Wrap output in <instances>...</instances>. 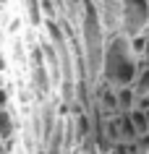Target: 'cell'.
<instances>
[{
  "label": "cell",
  "instance_id": "obj_7",
  "mask_svg": "<svg viewBox=\"0 0 149 154\" xmlns=\"http://www.w3.org/2000/svg\"><path fill=\"white\" fill-rule=\"evenodd\" d=\"M133 89H136V94H139V97L149 94V63H147V60H139V73H136Z\"/></svg>",
  "mask_w": 149,
  "mask_h": 154
},
{
  "label": "cell",
  "instance_id": "obj_6",
  "mask_svg": "<svg viewBox=\"0 0 149 154\" xmlns=\"http://www.w3.org/2000/svg\"><path fill=\"white\" fill-rule=\"evenodd\" d=\"M13 133H16V120H13L11 110H0V144L11 141Z\"/></svg>",
  "mask_w": 149,
  "mask_h": 154
},
{
  "label": "cell",
  "instance_id": "obj_3",
  "mask_svg": "<svg viewBox=\"0 0 149 154\" xmlns=\"http://www.w3.org/2000/svg\"><path fill=\"white\" fill-rule=\"evenodd\" d=\"M149 29V3L147 0H120V34L136 37Z\"/></svg>",
  "mask_w": 149,
  "mask_h": 154
},
{
  "label": "cell",
  "instance_id": "obj_9",
  "mask_svg": "<svg viewBox=\"0 0 149 154\" xmlns=\"http://www.w3.org/2000/svg\"><path fill=\"white\" fill-rule=\"evenodd\" d=\"M128 47H131V55L136 57V60H141V55H144V47H147V34L128 37Z\"/></svg>",
  "mask_w": 149,
  "mask_h": 154
},
{
  "label": "cell",
  "instance_id": "obj_8",
  "mask_svg": "<svg viewBox=\"0 0 149 154\" xmlns=\"http://www.w3.org/2000/svg\"><path fill=\"white\" fill-rule=\"evenodd\" d=\"M128 115V120H131L133 131H136V136H147L149 133V123H147V112H141V110H131V112H126Z\"/></svg>",
  "mask_w": 149,
  "mask_h": 154
},
{
  "label": "cell",
  "instance_id": "obj_5",
  "mask_svg": "<svg viewBox=\"0 0 149 154\" xmlns=\"http://www.w3.org/2000/svg\"><path fill=\"white\" fill-rule=\"evenodd\" d=\"M115 97H118V107H120V112H131L133 107H136V89L133 86H118L115 89Z\"/></svg>",
  "mask_w": 149,
  "mask_h": 154
},
{
  "label": "cell",
  "instance_id": "obj_2",
  "mask_svg": "<svg viewBox=\"0 0 149 154\" xmlns=\"http://www.w3.org/2000/svg\"><path fill=\"white\" fill-rule=\"evenodd\" d=\"M81 37H84V52H86V65L92 76L102 73V60H105V47H107V32L99 21L97 5L84 0V16H81Z\"/></svg>",
  "mask_w": 149,
  "mask_h": 154
},
{
  "label": "cell",
  "instance_id": "obj_12",
  "mask_svg": "<svg viewBox=\"0 0 149 154\" xmlns=\"http://www.w3.org/2000/svg\"><path fill=\"white\" fill-rule=\"evenodd\" d=\"M89 3H94V5H97V3H99V0H89Z\"/></svg>",
  "mask_w": 149,
  "mask_h": 154
},
{
  "label": "cell",
  "instance_id": "obj_14",
  "mask_svg": "<svg viewBox=\"0 0 149 154\" xmlns=\"http://www.w3.org/2000/svg\"><path fill=\"white\" fill-rule=\"evenodd\" d=\"M76 154H79V152H76Z\"/></svg>",
  "mask_w": 149,
  "mask_h": 154
},
{
  "label": "cell",
  "instance_id": "obj_10",
  "mask_svg": "<svg viewBox=\"0 0 149 154\" xmlns=\"http://www.w3.org/2000/svg\"><path fill=\"white\" fill-rule=\"evenodd\" d=\"M0 110H8V94L3 86H0Z\"/></svg>",
  "mask_w": 149,
  "mask_h": 154
},
{
  "label": "cell",
  "instance_id": "obj_4",
  "mask_svg": "<svg viewBox=\"0 0 149 154\" xmlns=\"http://www.w3.org/2000/svg\"><path fill=\"white\" fill-rule=\"evenodd\" d=\"M97 13H99V21L105 26L107 37L120 34V0H99Z\"/></svg>",
  "mask_w": 149,
  "mask_h": 154
},
{
  "label": "cell",
  "instance_id": "obj_15",
  "mask_svg": "<svg viewBox=\"0 0 149 154\" xmlns=\"http://www.w3.org/2000/svg\"><path fill=\"white\" fill-rule=\"evenodd\" d=\"M147 3H149V0H147Z\"/></svg>",
  "mask_w": 149,
  "mask_h": 154
},
{
  "label": "cell",
  "instance_id": "obj_13",
  "mask_svg": "<svg viewBox=\"0 0 149 154\" xmlns=\"http://www.w3.org/2000/svg\"><path fill=\"white\" fill-rule=\"evenodd\" d=\"M147 123H149V112H147Z\"/></svg>",
  "mask_w": 149,
  "mask_h": 154
},
{
  "label": "cell",
  "instance_id": "obj_11",
  "mask_svg": "<svg viewBox=\"0 0 149 154\" xmlns=\"http://www.w3.org/2000/svg\"><path fill=\"white\" fill-rule=\"evenodd\" d=\"M3 65H5V63H3V57H0V71H3Z\"/></svg>",
  "mask_w": 149,
  "mask_h": 154
},
{
  "label": "cell",
  "instance_id": "obj_1",
  "mask_svg": "<svg viewBox=\"0 0 149 154\" xmlns=\"http://www.w3.org/2000/svg\"><path fill=\"white\" fill-rule=\"evenodd\" d=\"M139 73V60L131 55L128 47V37L123 34H113L107 37V47H105V60H102V79L107 86H133Z\"/></svg>",
  "mask_w": 149,
  "mask_h": 154
}]
</instances>
